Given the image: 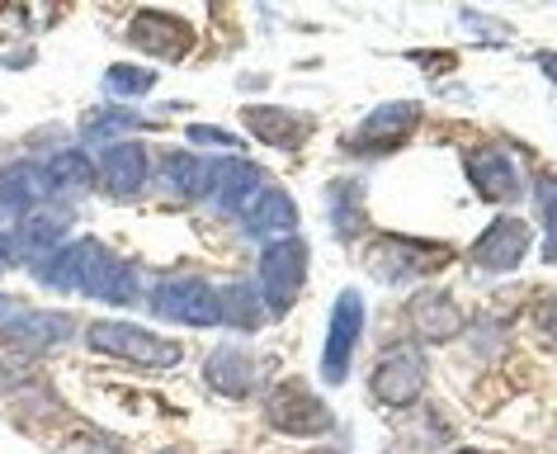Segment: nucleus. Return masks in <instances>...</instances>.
Segmentation results:
<instances>
[{"mask_svg":"<svg viewBox=\"0 0 557 454\" xmlns=\"http://www.w3.org/2000/svg\"><path fill=\"white\" fill-rule=\"evenodd\" d=\"M302 280H308V246L298 237H278L274 246H264L260 256V298L270 318H284L288 308L302 294Z\"/></svg>","mask_w":557,"mask_h":454,"instance_id":"nucleus-3","label":"nucleus"},{"mask_svg":"<svg viewBox=\"0 0 557 454\" xmlns=\"http://www.w3.org/2000/svg\"><path fill=\"white\" fill-rule=\"evenodd\" d=\"M86 346L95 355H114V360L147 365V369H175L185 360V346H180V341H165L137 322H90Z\"/></svg>","mask_w":557,"mask_h":454,"instance_id":"nucleus-2","label":"nucleus"},{"mask_svg":"<svg viewBox=\"0 0 557 454\" xmlns=\"http://www.w3.org/2000/svg\"><path fill=\"white\" fill-rule=\"evenodd\" d=\"M524 251H529V223L506 213L472 242V266L486 270V274H506V270L520 266Z\"/></svg>","mask_w":557,"mask_h":454,"instance_id":"nucleus-13","label":"nucleus"},{"mask_svg":"<svg viewBox=\"0 0 557 454\" xmlns=\"http://www.w3.org/2000/svg\"><path fill=\"white\" fill-rule=\"evenodd\" d=\"M242 119H246V133L270 147H298L302 137H308V123L298 114H288V109H274V105H250Z\"/></svg>","mask_w":557,"mask_h":454,"instance_id":"nucleus-23","label":"nucleus"},{"mask_svg":"<svg viewBox=\"0 0 557 454\" xmlns=\"http://www.w3.org/2000/svg\"><path fill=\"white\" fill-rule=\"evenodd\" d=\"M44 175H48V189H52V199H86L95 185H100V175H95V161H90V151H81V147H58L52 157L44 161Z\"/></svg>","mask_w":557,"mask_h":454,"instance_id":"nucleus-19","label":"nucleus"},{"mask_svg":"<svg viewBox=\"0 0 557 454\" xmlns=\"http://www.w3.org/2000/svg\"><path fill=\"white\" fill-rule=\"evenodd\" d=\"M58 454H123V445L86 426V431H72L66 440H58Z\"/></svg>","mask_w":557,"mask_h":454,"instance_id":"nucleus-29","label":"nucleus"},{"mask_svg":"<svg viewBox=\"0 0 557 454\" xmlns=\"http://www.w3.org/2000/svg\"><path fill=\"white\" fill-rule=\"evenodd\" d=\"M534 204H539V218L548 228V242H543V260H557V175H543L539 189H534Z\"/></svg>","mask_w":557,"mask_h":454,"instance_id":"nucleus-28","label":"nucleus"},{"mask_svg":"<svg viewBox=\"0 0 557 454\" xmlns=\"http://www.w3.org/2000/svg\"><path fill=\"white\" fill-rule=\"evenodd\" d=\"M260 303H264L260 289H250L246 280H236L227 289H218V322L232 327V332H256V327L270 318Z\"/></svg>","mask_w":557,"mask_h":454,"instance_id":"nucleus-24","label":"nucleus"},{"mask_svg":"<svg viewBox=\"0 0 557 454\" xmlns=\"http://www.w3.org/2000/svg\"><path fill=\"white\" fill-rule=\"evenodd\" d=\"M449 260V246H430V242H416V237H383L379 246L369 251V266L379 280L397 284V280H416V274H430Z\"/></svg>","mask_w":557,"mask_h":454,"instance_id":"nucleus-10","label":"nucleus"},{"mask_svg":"<svg viewBox=\"0 0 557 454\" xmlns=\"http://www.w3.org/2000/svg\"><path fill=\"white\" fill-rule=\"evenodd\" d=\"M468 175H472V185H478L482 199H492V204L520 199V167H515L506 151H496V147L472 151V157H468Z\"/></svg>","mask_w":557,"mask_h":454,"instance_id":"nucleus-18","label":"nucleus"},{"mask_svg":"<svg viewBox=\"0 0 557 454\" xmlns=\"http://www.w3.org/2000/svg\"><path fill=\"white\" fill-rule=\"evenodd\" d=\"M72 251H76V294L114 303V308H128V303H137V294H143V280H137L133 260L114 256L100 237H76Z\"/></svg>","mask_w":557,"mask_h":454,"instance_id":"nucleus-1","label":"nucleus"},{"mask_svg":"<svg viewBox=\"0 0 557 454\" xmlns=\"http://www.w3.org/2000/svg\"><path fill=\"white\" fill-rule=\"evenodd\" d=\"M95 175H100V185L114 199H133L137 189L147 185V175H151L147 143H133V137H123V143H109L100 151V161H95Z\"/></svg>","mask_w":557,"mask_h":454,"instance_id":"nucleus-12","label":"nucleus"},{"mask_svg":"<svg viewBox=\"0 0 557 454\" xmlns=\"http://www.w3.org/2000/svg\"><path fill=\"white\" fill-rule=\"evenodd\" d=\"M369 389L387 407H411L416 397H421V389H425V355L416 351V346L387 351L383 360H379V369H373Z\"/></svg>","mask_w":557,"mask_h":454,"instance_id":"nucleus-11","label":"nucleus"},{"mask_svg":"<svg viewBox=\"0 0 557 454\" xmlns=\"http://www.w3.org/2000/svg\"><path fill=\"white\" fill-rule=\"evenodd\" d=\"M242 223H246V232H256V237H270V232H284V237H294V228H298V204L288 199L284 189L260 185V195L242 209Z\"/></svg>","mask_w":557,"mask_h":454,"instance_id":"nucleus-20","label":"nucleus"},{"mask_svg":"<svg viewBox=\"0 0 557 454\" xmlns=\"http://www.w3.org/2000/svg\"><path fill=\"white\" fill-rule=\"evenodd\" d=\"M407 318L421 341H454L463 332V312H458V303L449 294H416Z\"/></svg>","mask_w":557,"mask_h":454,"instance_id":"nucleus-21","label":"nucleus"},{"mask_svg":"<svg viewBox=\"0 0 557 454\" xmlns=\"http://www.w3.org/2000/svg\"><path fill=\"white\" fill-rule=\"evenodd\" d=\"M123 38H128L137 52L161 58V62H185L194 48V29L185 20L165 15V10H137L128 20V29H123Z\"/></svg>","mask_w":557,"mask_h":454,"instance_id":"nucleus-7","label":"nucleus"},{"mask_svg":"<svg viewBox=\"0 0 557 454\" xmlns=\"http://www.w3.org/2000/svg\"><path fill=\"white\" fill-rule=\"evenodd\" d=\"M260 185H264V175L250 167V161H242V157H218L213 167H208V195L203 199H213L218 213H242L246 204L260 195Z\"/></svg>","mask_w":557,"mask_h":454,"instance_id":"nucleus-15","label":"nucleus"},{"mask_svg":"<svg viewBox=\"0 0 557 454\" xmlns=\"http://www.w3.org/2000/svg\"><path fill=\"white\" fill-rule=\"evenodd\" d=\"M157 454H185V450H157Z\"/></svg>","mask_w":557,"mask_h":454,"instance_id":"nucleus-35","label":"nucleus"},{"mask_svg":"<svg viewBox=\"0 0 557 454\" xmlns=\"http://www.w3.org/2000/svg\"><path fill=\"white\" fill-rule=\"evenodd\" d=\"M331 218H336V237L341 242H350L355 232L364 228V218H359V209H355V185L350 181L331 185Z\"/></svg>","mask_w":557,"mask_h":454,"instance_id":"nucleus-27","label":"nucleus"},{"mask_svg":"<svg viewBox=\"0 0 557 454\" xmlns=\"http://www.w3.org/2000/svg\"><path fill=\"white\" fill-rule=\"evenodd\" d=\"M458 454H472V450H458Z\"/></svg>","mask_w":557,"mask_h":454,"instance_id":"nucleus-36","label":"nucleus"},{"mask_svg":"<svg viewBox=\"0 0 557 454\" xmlns=\"http://www.w3.org/2000/svg\"><path fill=\"white\" fill-rule=\"evenodd\" d=\"M359 336H364V298H359V289H341L336 308H331V322H326V346H322V379L326 383H345Z\"/></svg>","mask_w":557,"mask_h":454,"instance_id":"nucleus-6","label":"nucleus"},{"mask_svg":"<svg viewBox=\"0 0 557 454\" xmlns=\"http://www.w3.org/2000/svg\"><path fill=\"white\" fill-rule=\"evenodd\" d=\"M100 86H104L109 100H143V95L157 90V72H151V66H137V62H114L100 76Z\"/></svg>","mask_w":557,"mask_h":454,"instance_id":"nucleus-26","label":"nucleus"},{"mask_svg":"<svg viewBox=\"0 0 557 454\" xmlns=\"http://www.w3.org/2000/svg\"><path fill=\"white\" fill-rule=\"evenodd\" d=\"M0 393H5V365H0Z\"/></svg>","mask_w":557,"mask_h":454,"instance_id":"nucleus-34","label":"nucleus"},{"mask_svg":"<svg viewBox=\"0 0 557 454\" xmlns=\"http://www.w3.org/2000/svg\"><path fill=\"white\" fill-rule=\"evenodd\" d=\"M539 66H543V72H548V81L557 86V52H539Z\"/></svg>","mask_w":557,"mask_h":454,"instance_id":"nucleus-32","label":"nucleus"},{"mask_svg":"<svg viewBox=\"0 0 557 454\" xmlns=\"http://www.w3.org/2000/svg\"><path fill=\"white\" fill-rule=\"evenodd\" d=\"M185 137L194 147H218V151H236V147H242V137L227 133V128H213V123H189Z\"/></svg>","mask_w":557,"mask_h":454,"instance_id":"nucleus-30","label":"nucleus"},{"mask_svg":"<svg viewBox=\"0 0 557 454\" xmlns=\"http://www.w3.org/2000/svg\"><path fill=\"white\" fill-rule=\"evenodd\" d=\"M76 336L72 312H52V308H15L0 322V346L15 355H48L66 346Z\"/></svg>","mask_w":557,"mask_h":454,"instance_id":"nucleus-5","label":"nucleus"},{"mask_svg":"<svg viewBox=\"0 0 557 454\" xmlns=\"http://www.w3.org/2000/svg\"><path fill=\"white\" fill-rule=\"evenodd\" d=\"M534 322H539V332H543V336H553V341H557V294L539 303V308H534Z\"/></svg>","mask_w":557,"mask_h":454,"instance_id":"nucleus-31","label":"nucleus"},{"mask_svg":"<svg viewBox=\"0 0 557 454\" xmlns=\"http://www.w3.org/2000/svg\"><path fill=\"white\" fill-rule=\"evenodd\" d=\"M147 308L161 322H180V327H218V289L199 280V274H165L151 289Z\"/></svg>","mask_w":557,"mask_h":454,"instance_id":"nucleus-4","label":"nucleus"},{"mask_svg":"<svg viewBox=\"0 0 557 454\" xmlns=\"http://www.w3.org/2000/svg\"><path fill=\"white\" fill-rule=\"evenodd\" d=\"M44 204H52V189L38 161L20 157L10 167H0V228H15L20 218H29Z\"/></svg>","mask_w":557,"mask_h":454,"instance_id":"nucleus-9","label":"nucleus"},{"mask_svg":"<svg viewBox=\"0 0 557 454\" xmlns=\"http://www.w3.org/2000/svg\"><path fill=\"white\" fill-rule=\"evenodd\" d=\"M416 119H421V105H411V100H397V105L373 109V114L359 123L355 147H359V151H369V157H383V151H393L401 137L416 128Z\"/></svg>","mask_w":557,"mask_h":454,"instance_id":"nucleus-17","label":"nucleus"},{"mask_svg":"<svg viewBox=\"0 0 557 454\" xmlns=\"http://www.w3.org/2000/svg\"><path fill=\"white\" fill-rule=\"evenodd\" d=\"M203 383L222 397H250L260 383V360L242 346H218L203 360Z\"/></svg>","mask_w":557,"mask_h":454,"instance_id":"nucleus-16","label":"nucleus"},{"mask_svg":"<svg viewBox=\"0 0 557 454\" xmlns=\"http://www.w3.org/2000/svg\"><path fill=\"white\" fill-rule=\"evenodd\" d=\"M147 114H133V109H90L86 119H81V137L86 143H114V137H123V133H143L147 128Z\"/></svg>","mask_w":557,"mask_h":454,"instance_id":"nucleus-25","label":"nucleus"},{"mask_svg":"<svg viewBox=\"0 0 557 454\" xmlns=\"http://www.w3.org/2000/svg\"><path fill=\"white\" fill-rule=\"evenodd\" d=\"M264 417H270V426L284 435H322L331 426L326 403L302 389V383H278V389L264 397Z\"/></svg>","mask_w":557,"mask_h":454,"instance_id":"nucleus-8","label":"nucleus"},{"mask_svg":"<svg viewBox=\"0 0 557 454\" xmlns=\"http://www.w3.org/2000/svg\"><path fill=\"white\" fill-rule=\"evenodd\" d=\"M157 185L180 204L203 199L208 195V161L189 157V151H165L161 167H157Z\"/></svg>","mask_w":557,"mask_h":454,"instance_id":"nucleus-22","label":"nucleus"},{"mask_svg":"<svg viewBox=\"0 0 557 454\" xmlns=\"http://www.w3.org/2000/svg\"><path fill=\"white\" fill-rule=\"evenodd\" d=\"M66 228H72V213H66V209H52V204L34 209L29 218H20V223L10 228L20 266H38L44 256H52L58 246H66Z\"/></svg>","mask_w":557,"mask_h":454,"instance_id":"nucleus-14","label":"nucleus"},{"mask_svg":"<svg viewBox=\"0 0 557 454\" xmlns=\"http://www.w3.org/2000/svg\"><path fill=\"white\" fill-rule=\"evenodd\" d=\"M20 308V298H10V294H0V322H5L10 318V312H15Z\"/></svg>","mask_w":557,"mask_h":454,"instance_id":"nucleus-33","label":"nucleus"}]
</instances>
